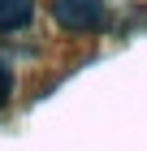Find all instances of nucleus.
Here are the masks:
<instances>
[{
    "label": "nucleus",
    "instance_id": "obj_2",
    "mask_svg": "<svg viewBox=\"0 0 147 151\" xmlns=\"http://www.w3.org/2000/svg\"><path fill=\"white\" fill-rule=\"evenodd\" d=\"M35 17V0H0V30H22Z\"/></svg>",
    "mask_w": 147,
    "mask_h": 151
},
{
    "label": "nucleus",
    "instance_id": "obj_1",
    "mask_svg": "<svg viewBox=\"0 0 147 151\" xmlns=\"http://www.w3.org/2000/svg\"><path fill=\"white\" fill-rule=\"evenodd\" d=\"M52 17L74 35H91L104 26L108 9H104V0H52Z\"/></svg>",
    "mask_w": 147,
    "mask_h": 151
},
{
    "label": "nucleus",
    "instance_id": "obj_3",
    "mask_svg": "<svg viewBox=\"0 0 147 151\" xmlns=\"http://www.w3.org/2000/svg\"><path fill=\"white\" fill-rule=\"evenodd\" d=\"M9 95H13V69L0 60V108L9 104Z\"/></svg>",
    "mask_w": 147,
    "mask_h": 151
}]
</instances>
